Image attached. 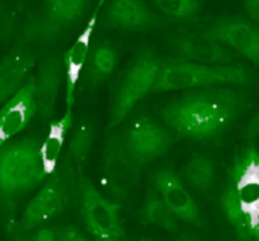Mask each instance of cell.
<instances>
[{
    "mask_svg": "<svg viewBox=\"0 0 259 241\" xmlns=\"http://www.w3.org/2000/svg\"><path fill=\"white\" fill-rule=\"evenodd\" d=\"M35 49L24 43H18L0 61V105L17 94L30 79L35 67Z\"/></svg>",
    "mask_w": 259,
    "mask_h": 241,
    "instance_id": "cell-17",
    "label": "cell"
},
{
    "mask_svg": "<svg viewBox=\"0 0 259 241\" xmlns=\"http://www.w3.org/2000/svg\"><path fill=\"white\" fill-rule=\"evenodd\" d=\"M73 126V108H67L65 114L49 125L47 132L42 137L41 141V153L46 164V169L50 175H53L59 166V158L65 144L67 134L70 132Z\"/></svg>",
    "mask_w": 259,
    "mask_h": 241,
    "instance_id": "cell-19",
    "label": "cell"
},
{
    "mask_svg": "<svg viewBox=\"0 0 259 241\" xmlns=\"http://www.w3.org/2000/svg\"><path fill=\"white\" fill-rule=\"evenodd\" d=\"M140 169L129 156L121 135L112 132L106 140L102 164V182L112 200L120 204L129 197L140 179Z\"/></svg>",
    "mask_w": 259,
    "mask_h": 241,
    "instance_id": "cell-9",
    "label": "cell"
},
{
    "mask_svg": "<svg viewBox=\"0 0 259 241\" xmlns=\"http://www.w3.org/2000/svg\"><path fill=\"white\" fill-rule=\"evenodd\" d=\"M141 222L146 225H155L171 234L181 231L179 219L170 210V207L165 204V200L162 199V196L158 193V190L153 185L147 190L146 199L143 202Z\"/></svg>",
    "mask_w": 259,
    "mask_h": 241,
    "instance_id": "cell-20",
    "label": "cell"
},
{
    "mask_svg": "<svg viewBox=\"0 0 259 241\" xmlns=\"http://www.w3.org/2000/svg\"><path fill=\"white\" fill-rule=\"evenodd\" d=\"M77 199L85 228L94 240L118 241L126 237L120 220V204L102 196L83 173L79 175Z\"/></svg>",
    "mask_w": 259,
    "mask_h": 241,
    "instance_id": "cell-8",
    "label": "cell"
},
{
    "mask_svg": "<svg viewBox=\"0 0 259 241\" xmlns=\"http://www.w3.org/2000/svg\"><path fill=\"white\" fill-rule=\"evenodd\" d=\"M35 241H85L87 235L73 225H59V226H47L38 229L32 237Z\"/></svg>",
    "mask_w": 259,
    "mask_h": 241,
    "instance_id": "cell-26",
    "label": "cell"
},
{
    "mask_svg": "<svg viewBox=\"0 0 259 241\" xmlns=\"http://www.w3.org/2000/svg\"><path fill=\"white\" fill-rule=\"evenodd\" d=\"M33 117H36L35 77L30 76L24 87L0 108V147L21 134Z\"/></svg>",
    "mask_w": 259,
    "mask_h": 241,
    "instance_id": "cell-15",
    "label": "cell"
},
{
    "mask_svg": "<svg viewBox=\"0 0 259 241\" xmlns=\"http://www.w3.org/2000/svg\"><path fill=\"white\" fill-rule=\"evenodd\" d=\"M152 185L158 190L179 220L196 226L202 225V214L196 200L171 170L162 169L155 172L152 176Z\"/></svg>",
    "mask_w": 259,
    "mask_h": 241,
    "instance_id": "cell-16",
    "label": "cell"
},
{
    "mask_svg": "<svg viewBox=\"0 0 259 241\" xmlns=\"http://www.w3.org/2000/svg\"><path fill=\"white\" fill-rule=\"evenodd\" d=\"M118 62V52L117 49L105 41L99 43L94 50L90 53L87 62V81L91 87H97L99 84L105 82L115 70Z\"/></svg>",
    "mask_w": 259,
    "mask_h": 241,
    "instance_id": "cell-21",
    "label": "cell"
},
{
    "mask_svg": "<svg viewBox=\"0 0 259 241\" xmlns=\"http://www.w3.org/2000/svg\"><path fill=\"white\" fill-rule=\"evenodd\" d=\"M244 9L247 15L259 26V0H244Z\"/></svg>",
    "mask_w": 259,
    "mask_h": 241,
    "instance_id": "cell-28",
    "label": "cell"
},
{
    "mask_svg": "<svg viewBox=\"0 0 259 241\" xmlns=\"http://www.w3.org/2000/svg\"><path fill=\"white\" fill-rule=\"evenodd\" d=\"M184 176L197 191H209L215 181V167L212 159L202 153L193 155L184 167Z\"/></svg>",
    "mask_w": 259,
    "mask_h": 241,
    "instance_id": "cell-22",
    "label": "cell"
},
{
    "mask_svg": "<svg viewBox=\"0 0 259 241\" xmlns=\"http://www.w3.org/2000/svg\"><path fill=\"white\" fill-rule=\"evenodd\" d=\"M103 3H105V0H99L96 11L90 17L88 23L80 30V33L77 35V38L74 39L71 47L62 55L64 70H65V102H67V108H73V105H74L76 88H77V84L82 77V73L87 67V62H88V58L91 53L93 33H94L96 26L99 24V17H100V11H102Z\"/></svg>",
    "mask_w": 259,
    "mask_h": 241,
    "instance_id": "cell-14",
    "label": "cell"
},
{
    "mask_svg": "<svg viewBox=\"0 0 259 241\" xmlns=\"http://www.w3.org/2000/svg\"><path fill=\"white\" fill-rule=\"evenodd\" d=\"M120 135L129 156L140 167L159 158L173 143L171 134L147 115L134 118Z\"/></svg>",
    "mask_w": 259,
    "mask_h": 241,
    "instance_id": "cell-10",
    "label": "cell"
},
{
    "mask_svg": "<svg viewBox=\"0 0 259 241\" xmlns=\"http://www.w3.org/2000/svg\"><path fill=\"white\" fill-rule=\"evenodd\" d=\"M153 3L173 20H194L202 14L200 0H153Z\"/></svg>",
    "mask_w": 259,
    "mask_h": 241,
    "instance_id": "cell-25",
    "label": "cell"
},
{
    "mask_svg": "<svg viewBox=\"0 0 259 241\" xmlns=\"http://www.w3.org/2000/svg\"><path fill=\"white\" fill-rule=\"evenodd\" d=\"M24 6L26 0H0V41L8 43L14 38Z\"/></svg>",
    "mask_w": 259,
    "mask_h": 241,
    "instance_id": "cell-24",
    "label": "cell"
},
{
    "mask_svg": "<svg viewBox=\"0 0 259 241\" xmlns=\"http://www.w3.org/2000/svg\"><path fill=\"white\" fill-rule=\"evenodd\" d=\"M79 175L71 156L67 153L56 172L38 188L24 207L18 222V231L23 234L30 232L68 210L79 194Z\"/></svg>",
    "mask_w": 259,
    "mask_h": 241,
    "instance_id": "cell-4",
    "label": "cell"
},
{
    "mask_svg": "<svg viewBox=\"0 0 259 241\" xmlns=\"http://www.w3.org/2000/svg\"><path fill=\"white\" fill-rule=\"evenodd\" d=\"M105 29L143 32L161 26V18L144 0H109L99 17Z\"/></svg>",
    "mask_w": 259,
    "mask_h": 241,
    "instance_id": "cell-13",
    "label": "cell"
},
{
    "mask_svg": "<svg viewBox=\"0 0 259 241\" xmlns=\"http://www.w3.org/2000/svg\"><path fill=\"white\" fill-rule=\"evenodd\" d=\"M249 108L247 97L228 87L188 91L161 111L164 122L184 138L211 140L226 132Z\"/></svg>",
    "mask_w": 259,
    "mask_h": 241,
    "instance_id": "cell-1",
    "label": "cell"
},
{
    "mask_svg": "<svg viewBox=\"0 0 259 241\" xmlns=\"http://www.w3.org/2000/svg\"><path fill=\"white\" fill-rule=\"evenodd\" d=\"M252 77L250 68L241 62L208 65L175 58L161 62L152 93H168L212 85H247Z\"/></svg>",
    "mask_w": 259,
    "mask_h": 241,
    "instance_id": "cell-5",
    "label": "cell"
},
{
    "mask_svg": "<svg viewBox=\"0 0 259 241\" xmlns=\"http://www.w3.org/2000/svg\"><path fill=\"white\" fill-rule=\"evenodd\" d=\"M42 137L32 134L0 147V216L8 225L14 223L17 204L52 176L41 153Z\"/></svg>",
    "mask_w": 259,
    "mask_h": 241,
    "instance_id": "cell-2",
    "label": "cell"
},
{
    "mask_svg": "<svg viewBox=\"0 0 259 241\" xmlns=\"http://www.w3.org/2000/svg\"><path fill=\"white\" fill-rule=\"evenodd\" d=\"M222 207L240 240L259 241V149L253 143L235 155Z\"/></svg>",
    "mask_w": 259,
    "mask_h": 241,
    "instance_id": "cell-3",
    "label": "cell"
},
{
    "mask_svg": "<svg viewBox=\"0 0 259 241\" xmlns=\"http://www.w3.org/2000/svg\"><path fill=\"white\" fill-rule=\"evenodd\" d=\"M88 6L90 0H41L38 12L26 21L20 41L32 49L55 43L80 21Z\"/></svg>",
    "mask_w": 259,
    "mask_h": 241,
    "instance_id": "cell-7",
    "label": "cell"
},
{
    "mask_svg": "<svg viewBox=\"0 0 259 241\" xmlns=\"http://www.w3.org/2000/svg\"><path fill=\"white\" fill-rule=\"evenodd\" d=\"M94 143V126L91 122H82L73 132L68 141V155L71 156L79 173H83V167L88 161Z\"/></svg>",
    "mask_w": 259,
    "mask_h": 241,
    "instance_id": "cell-23",
    "label": "cell"
},
{
    "mask_svg": "<svg viewBox=\"0 0 259 241\" xmlns=\"http://www.w3.org/2000/svg\"><path fill=\"white\" fill-rule=\"evenodd\" d=\"M162 59L153 49H143L120 76L111 103L108 129L117 128L134 109V106L152 93Z\"/></svg>",
    "mask_w": 259,
    "mask_h": 241,
    "instance_id": "cell-6",
    "label": "cell"
},
{
    "mask_svg": "<svg viewBox=\"0 0 259 241\" xmlns=\"http://www.w3.org/2000/svg\"><path fill=\"white\" fill-rule=\"evenodd\" d=\"M170 49L176 58L191 62L208 65H228L238 62L237 52L202 30L171 36Z\"/></svg>",
    "mask_w": 259,
    "mask_h": 241,
    "instance_id": "cell-11",
    "label": "cell"
},
{
    "mask_svg": "<svg viewBox=\"0 0 259 241\" xmlns=\"http://www.w3.org/2000/svg\"><path fill=\"white\" fill-rule=\"evenodd\" d=\"M259 67V26L243 17L219 18L202 29Z\"/></svg>",
    "mask_w": 259,
    "mask_h": 241,
    "instance_id": "cell-12",
    "label": "cell"
},
{
    "mask_svg": "<svg viewBox=\"0 0 259 241\" xmlns=\"http://www.w3.org/2000/svg\"><path fill=\"white\" fill-rule=\"evenodd\" d=\"M35 77V102H36V117L47 123L52 120L56 108L58 93L65 79L64 61L58 55H52L42 59L38 74Z\"/></svg>",
    "mask_w": 259,
    "mask_h": 241,
    "instance_id": "cell-18",
    "label": "cell"
},
{
    "mask_svg": "<svg viewBox=\"0 0 259 241\" xmlns=\"http://www.w3.org/2000/svg\"><path fill=\"white\" fill-rule=\"evenodd\" d=\"M259 137V109L252 115L246 128V138L249 143H253Z\"/></svg>",
    "mask_w": 259,
    "mask_h": 241,
    "instance_id": "cell-27",
    "label": "cell"
}]
</instances>
